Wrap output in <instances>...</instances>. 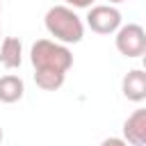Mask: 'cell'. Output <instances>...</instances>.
I'll list each match as a JSON object with an SVG mask.
<instances>
[{
	"label": "cell",
	"mask_w": 146,
	"mask_h": 146,
	"mask_svg": "<svg viewBox=\"0 0 146 146\" xmlns=\"http://www.w3.org/2000/svg\"><path fill=\"white\" fill-rule=\"evenodd\" d=\"M30 62L34 66L36 87L43 91H57L73 66V55L68 46L55 39H36L30 48Z\"/></svg>",
	"instance_id": "1"
},
{
	"label": "cell",
	"mask_w": 146,
	"mask_h": 146,
	"mask_svg": "<svg viewBox=\"0 0 146 146\" xmlns=\"http://www.w3.org/2000/svg\"><path fill=\"white\" fill-rule=\"evenodd\" d=\"M43 25H46L48 34L64 46L80 43L84 36V21L75 14V9H71L66 5L50 7L43 16Z\"/></svg>",
	"instance_id": "2"
},
{
	"label": "cell",
	"mask_w": 146,
	"mask_h": 146,
	"mask_svg": "<svg viewBox=\"0 0 146 146\" xmlns=\"http://www.w3.org/2000/svg\"><path fill=\"white\" fill-rule=\"evenodd\" d=\"M114 46L123 57L137 59V57H141L146 52V30L139 23L121 25L114 32Z\"/></svg>",
	"instance_id": "3"
},
{
	"label": "cell",
	"mask_w": 146,
	"mask_h": 146,
	"mask_svg": "<svg viewBox=\"0 0 146 146\" xmlns=\"http://www.w3.org/2000/svg\"><path fill=\"white\" fill-rule=\"evenodd\" d=\"M84 18H87V27L96 34H114L123 25L121 11L114 5H91Z\"/></svg>",
	"instance_id": "4"
},
{
	"label": "cell",
	"mask_w": 146,
	"mask_h": 146,
	"mask_svg": "<svg viewBox=\"0 0 146 146\" xmlns=\"http://www.w3.org/2000/svg\"><path fill=\"white\" fill-rule=\"evenodd\" d=\"M121 91H123V98H128L130 103H144L146 100V73L141 68L128 71L121 80Z\"/></svg>",
	"instance_id": "5"
},
{
	"label": "cell",
	"mask_w": 146,
	"mask_h": 146,
	"mask_svg": "<svg viewBox=\"0 0 146 146\" xmlns=\"http://www.w3.org/2000/svg\"><path fill=\"white\" fill-rule=\"evenodd\" d=\"M123 139L130 146H146V110H135L123 121Z\"/></svg>",
	"instance_id": "6"
},
{
	"label": "cell",
	"mask_w": 146,
	"mask_h": 146,
	"mask_svg": "<svg viewBox=\"0 0 146 146\" xmlns=\"http://www.w3.org/2000/svg\"><path fill=\"white\" fill-rule=\"evenodd\" d=\"M23 62V43L16 36H5L0 43V64L5 68H18Z\"/></svg>",
	"instance_id": "7"
},
{
	"label": "cell",
	"mask_w": 146,
	"mask_h": 146,
	"mask_svg": "<svg viewBox=\"0 0 146 146\" xmlns=\"http://www.w3.org/2000/svg\"><path fill=\"white\" fill-rule=\"evenodd\" d=\"M23 94H25L23 78H18L14 73H7V75L0 78V103H7V105L18 103L23 98Z\"/></svg>",
	"instance_id": "8"
},
{
	"label": "cell",
	"mask_w": 146,
	"mask_h": 146,
	"mask_svg": "<svg viewBox=\"0 0 146 146\" xmlns=\"http://www.w3.org/2000/svg\"><path fill=\"white\" fill-rule=\"evenodd\" d=\"M94 2L96 0H64V5L71 7V9H89Z\"/></svg>",
	"instance_id": "9"
},
{
	"label": "cell",
	"mask_w": 146,
	"mask_h": 146,
	"mask_svg": "<svg viewBox=\"0 0 146 146\" xmlns=\"http://www.w3.org/2000/svg\"><path fill=\"white\" fill-rule=\"evenodd\" d=\"M100 146H130V144L123 137H107V139L100 141Z\"/></svg>",
	"instance_id": "10"
},
{
	"label": "cell",
	"mask_w": 146,
	"mask_h": 146,
	"mask_svg": "<svg viewBox=\"0 0 146 146\" xmlns=\"http://www.w3.org/2000/svg\"><path fill=\"white\" fill-rule=\"evenodd\" d=\"M119 2H128V0H107V5H119Z\"/></svg>",
	"instance_id": "11"
},
{
	"label": "cell",
	"mask_w": 146,
	"mask_h": 146,
	"mask_svg": "<svg viewBox=\"0 0 146 146\" xmlns=\"http://www.w3.org/2000/svg\"><path fill=\"white\" fill-rule=\"evenodd\" d=\"M2 137H5V132H2V125H0V141H2Z\"/></svg>",
	"instance_id": "12"
}]
</instances>
